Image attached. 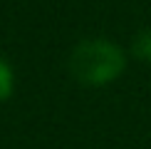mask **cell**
I'll return each instance as SVG.
<instances>
[{"label": "cell", "instance_id": "obj_2", "mask_svg": "<svg viewBox=\"0 0 151 149\" xmlns=\"http://www.w3.org/2000/svg\"><path fill=\"white\" fill-rule=\"evenodd\" d=\"M12 92H15V72H12V67L8 62L0 57V102L10 99Z\"/></svg>", "mask_w": 151, "mask_h": 149}, {"label": "cell", "instance_id": "obj_3", "mask_svg": "<svg viewBox=\"0 0 151 149\" xmlns=\"http://www.w3.org/2000/svg\"><path fill=\"white\" fill-rule=\"evenodd\" d=\"M131 52H134L139 60H144V62H151V27L141 30V33L134 37V42H131Z\"/></svg>", "mask_w": 151, "mask_h": 149}, {"label": "cell", "instance_id": "obj_1", "mask_svg": "<svg viewBox=\"0 0 151 149\" xmlns=\"http://www.w3.org/2000/svg\"><path fill=\"white\" fill-rule=\"evenodd\" d=\"M127 67L124 50L111 40L92 37L82 40L70 55V72L84 87H104L122 77Z\"/></svg>", "mask_w": 151, "mask_h": 149}]
</instances>
